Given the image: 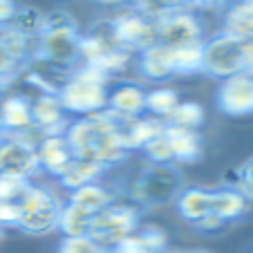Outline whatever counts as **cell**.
<instances>
[{
	"label": "cell",
	"mask_w": 253,
	"mask_h": 253,
	"mask_svg": "<svg viewBox=\"0 0 253 253\" xmlns=\"http://www.w3.org/2000/svg\"><path fill=\"white\" fill-rule=\"evenodd\" d=\"M9 29L16 32L18 36L36 41L43 32V14L36 7H18L9 23Z\"/></svg>",
	"instance_id": "484cf974"
},
{
	"label": "cell",
	"mask_w": 253,
	"mask_h": 253,
	"mask_svg": "<svg viewBox=\"0 0 253 253\" xmlns=\"http://www.w3.org/2000/svg\"><path fill=\"white\" fill-rule=\"evenodd\" d=\"M157 43L168 45V47L204 43V27L195 9L184 7V9L162 16L157 20Z\"/></svg>",
	"instance_id": "30bf717a"
},
{
	"label": "cell",
	"mask_w": 253,
	"mask_h": 253,
	"mask_svg": "<svg viewBox=\"0 0 253 253\" xmlns=\"http://www.w3.org/2000/svg\"><path fill=\"white\" fill-rule=\"evenodd\" d=\"M32 101V119H34V128L41 137L45 134H63L70 124V117L63 110L61 101L56 94L52 92H39L36 99Z\"/></svg>",
	"instance_id": "7c38bea8"
},
{
	"label": "cell",
	"mask_w": 253,
	"mask_h": 253,
	"mask_svg": "<svg viewBox=\"0 0 253 253\" xmlns=\"http://www.w3.org/2000/svg\"><path fill=\"white\" fill-rule=\"evenodd\" d=\"M79 41L81 34L77 27H61V29H45L36 39V52L34 58L43 61L54 70H74L79 56Z\"/></svg>",
	"instance_id": "ba28073f"
},
{
	"label": "cell",
	"mask_w": 253,
	"mask_h": 253,
	"mask_svg": "<svg viewBox=\"0 0 253 253\" xmlns=\"http://www.w3.org/2000/svg\"><path fill=\"white\" fill-rule=\"evenodd\" d=\"M238 172H240L238 191L242 193L249 202H253V157H249L247 162L238 168Z\"/></svg>",
	"instance_id": "d6a6232c"
},
{
	"label": "cell",
	"mask_w": 253,
	"mask_h": 253,
	"mask_svg": "<svg viewBox=\"0 0 253 253\" xmlns=\"http://www.w3.org/2000/svg\"><path fill=\"white\" fill-rule=\"evenodd\" d=\"M164 128H166V124L150 115H141L134 117V119H119V134L121 141H124V148L128 153L143 150V146L153 141L157 134H162Z\"/></svg>",
	"instance_id": "2e32d148"
},
{
	"label": "cell",
	"mask_w": 253,
	"mask_h": 253,
	"mask_svg": "<svg viewBox=\"0 0 253 253\" xmlns=\"http://www.w3.org/2000/svg\"><path fill=\"white\" fill-rule=\"evenodd\" d=\"M16 9H18L16 0H0V27H5V25L11 23Z\"/></svg>",
	"instance_id": "8d00e7d4"
},
{
	"label": "cell",
	"mask_w": 253,
	"mask_h": 253,
	"mask_svg": "<svg viewBox=\"0 0 253 253\" xmlns=\"http://www.w3.org/2000/svg\"><path fill=\"white\" fill-rule=\"evenodd\" d=\"M242 39L229 32H217L202 43V72L213 79H229L244 72Z\"/></svg>",
	"instance_id": "8992f818"
},
{
	"label": "cell",
	"mask_w": 253,
	"mask_h": 253,
	"mask_svg": "<svg viewBox=\"0 0 253 253\" xmlns=\"http://www.w3.org/2000/svg\"><path fill=\"white\" fill-rule=\"evenodd\" d=\"M139 220H141V211L134 204L115 202L101 213L92 215L87 235L112 253L124 240H128L132 233H137Z\"/></svg>",
	"instance_id": "5b68a950"
},
{
	"label": "cell",
	"mask_w": 253,
	"mask_h": 253,
	"mask_svg": "<svg viewBox=\"0 0 253 253\" xmlns=\"http://www.w3.org/2000/svg\"><path fill=\"white\" fill-rule=\"evenodd\" d=\"M103 172H105V168L99 166V164L74 157V162L70 164V168H67V170L58 177V184H61V186L70 193V191H77V188L85 186V184L99 182Z\"/></svg>",
	"instance_id": "603a6c76"
},
{
	"label": "cell",
	"mask_w": 253,
	"mask_h": 253,
	"mask_svg": "<svg viewBox=\"0 0 253 253\" xmlns=\"http://www.w3.org/2000/svg\"><path fill=\"white\" fill-rule=\"evenodd\" d=\"M65 202H70V204L87 211L90 215H96V213H101L103 209H108L110 204H115L117 195H115V191L108 188L105 184L92 182V184H85V186L77 188V191H70Z\"/></svg>",
	"instance_id": "d6986e66"
},
{
	"label": "cell",
	"mask_w": 253,
	"mask_h": 253,
	"mask_svg": "<svg viewBox=\"0 0 253 253\" xmlns=\"http://www.w3.org/2000/svg\"><path fill=\"white\" fill-rule=\"evenodd\" d=\"M231 224H226L224 220H220L217 215H213V213H209L204 217V220H200L195 224V229L200 231V233H204V235H220V233H224L226 229H229Z\"/></svg>",
	"instance_id": "d590c367"
},
{
	"label": "cell",
	"mask_w": 253,
	"mask_h": 253,
	"mask_svg": "<svg viewBox=\"0 0 253 253\" xmlns=\"http://www.w3.org/2000/svg\"><path fill=\"white\" fill-rule=\"evenodd\" d=\"M108 27H110L112 41L134 56L157 43V20L137 11L134 7L108 20Z\"/></svg>",
	"instance_id": "52a82bcc"
},
{
	"label": "cell",
	"mask_w": 253,
	"mask_h": 253,
	"mask_svg": "<svg viewBox=\"0 0 253 253\" xmlns=\"http://www.w3.org/2000/svg\"><path fill=\"white\" fill-rule=\"evenodd\" d=\"M164 132H166V139H168V143H170L175 166L177 164H193L200 159L202 139H200V134H197V130H182V128L166 126Z\"/></svg>",
	"instance_id": "ffe728a7"
},
{
	"label": "cell",
	"mask_w": 253,
	"mask_h": 253,
	"mask_svg": "<svg viewBox=\"0 0 253 253\" xmlns=\"http://www.w3.org/2000/svg\"><path fill=\"white\" fill-rule=\"evenodd\" d=\"M137 238L148 253H164V249H166V233L157 226H146V229L139 226Z\"/></svg>",
	"instance_id": "1f68e13d"
},
{
	"label": "cell",
	"mask_w": 253,
	"mask_h": 253,
	"mask_svg": "<svg viewBox=\"0 0 253 253\" xmlns=\"http://www.w3.org/2000/svg\"><path fill=\"white\" fill-rule=\"evenodd\" d=\"M130 2H132V0H130Z\"/></svg>",
	"instance_id": "7bdbcfd3"
},
{
	"label": "cell",
	"mask_w": 253,
	"mask_h": 253,
	"mask_svg": "<svg viewBox=\"0 0 253 253\" xmlns=\"http://www.w3.org/2000/svg\"><path fill=\"white\" fill-rule=\"evenodd\" d=\"M36 134H0V172L32 182L41 172L36 157Z\"/></svg>",
	"instance_id": "9c48e42d"
},
{
	"label": "cell",
	"mask_w": 253,
	"mask_h": 253,
	"mask_svg": "<svg viewBox=\"0 0 253 253\" xmlns=\"http://www.w3.org/2000/svg\"><path fill=\"white\" fill-rule=\"evenodd\" d=\"M179 94L177 90L168 85H159V87H153V90L146 92V112L150 117H157V119L166 121L168 117L172 115L177 105H179Z\"/></svg>",
	"instance_id": "d4e9b609"
},
{
	"label": "cell",
	"mask_w": 253,
	"mask_h": 253,
	"mask_svg": "<svg viewBox=\"0 0 253 253\" xmlns=\"http://www.w3.org/2000/svg\"><path fill=\"white\" fill-rule=\"evenodd\" d=\"M0 130L2 134H36L32 119V101L27 96L9 94L0 101Z\"/></svg>",
	"instance_id": "9a60e30c"
},
{
	"label": "cell",
	"mask_w": 253,
	"mask_h": 253,
	"mask_svg": "<svg viewBox=\"0 0 253 253\" xmlns=\"http://www.w3.org/2000/svg\"><path fill=\"white\" fill-rule=\"evenodd\" d=\"M115 119H134L146 115V90L139 83L121 81L108 92V108Z\"/></svg>",
	"instance_id": "5bb4252c"
},
{
	"label": "cell",
	"mask_w": 253,
	"mask_h": 253,
	"mask_svg": "<svg viewBox=\"0 0 253 253\" xmlns=\"http://www.w3.org/2000/svg\"><path fill=\"white\" fill-rule=\"evenodd\" d=\"M63 134L70 141L74 157L94 162L105 170L128 157L119 134V119H115L108 110L70 119Z\"/></svg>",
	"instance_id": "6da1fadb"
},
{
	"label": "cell",
	"mask_w": 253,
	"mask_h": 253,
	"mask_svg": "<svg viewBox=\"0 0 253 253\" xmlns=\"http://www.w3.org/2000/svg\"><path fill=\"white\" fill-rule=\"evenodd\" d=\"M240 253H253V242H251V244H247V247H244Z\"/></svg>",
	"instance_id": "60d3db41"
},
{
	"label": "cell",
	"mask_w": 253,
	"mask_h": 253,
	"mask_svg": "<svg viewBox=\"0 0 253 253\" xmlns=\"http://www.w3.org/2000/svg\"><path fill=\"white\" fill-rule=\"evenodd\" d=\"M224 186L226 188H238V182H240V172H238V168H229V170L224 172Z\"/></svg>",
	"instance_id": "f35d334b"
},
{
	"label": "cell",
	"mask_w": 253,
	"mask_h": 253,
	"mask_svg": "<svg viewBox=\"0 0 253 253\" xmlns=\"http://www.w3.org/2000/svg\"><path fill=\"white\" fill-rule=\"evenodd\" d=\"M56 253H110L90 235H79V238H63Z\"/></svg>",
	"instance_id": "f546056e"
},
{
	"label": "cell",
	"mask_w": 253,
	"mask_h": 253,
	"mask_svg": "<svg viewBox=\"0 0 253 253\" xmlns=\"http://www.w3.org/2000/svg\"><path fill=\"white\" fill-rule=\"evenodd\" d=\"M164 124L182 130H197L204 124V108L195 101H179V105L172 110V115Z\"/></svg>",
	"instance_id": "4316f807"
},
{
	"label": "cell",
	"mask_w": 253,
	"mask_h": 253,
	"mask_svg": "<svg viewBox=\"0 0 253 253\" xmlns=\"http://www.w3.org/2000/svg\"><path fill=\"white\" fill-rule=\"evenodd\" d=\"M215 103L229 117L253 115V74L240 72L229 79H222L217 85Z\"/></svg>",
	"instance_id": "8fae6325"
},
{
	"label": "cell",
	"mask_w": 253,
	"mask_h": 253,
	"mask_svg": "<svg viewBox=\"0 0 253 253\" xmlns=\"http://www.w3.org/2000/svg\"><path fill=\"white\" fill-rule=\"evenodd\" d=\"M99 2H105V5H121V2H130V0H99Z\"/></svg>",
	"instance_id": "ab89813d"
},
{
	"label": "cell",
	"mask_w": 253,
	"mask_h": 253,
	"mask_svg": "<svg viewBox=\"0 0 253 253\" xmlns=\"http://www.w3.org/2000/svg\"><path fill=\"white\" fill-rule=\"evenodd\" d=\"M29 186H32V182L25 177L0 172V202H20Z\"/></svg>",
	"instance_id": "f1b7e54d"
},
{
	"label": "cell",
	"mask_w": 253,
	"mask_h": 253,
	"mask_svg": "<svg viewBox=\"0 0 253 253\" xmlns=\"http://www.w3.org/2000/svg\"><path fill=\"white\" fill-rule=\"evenodd\" d=\"M18 220H20V206L18 202H0V226H14L18 229Z\"/></svg>",
	"instance_id": "e575fe53"
},
{
	"label": "cell",
	"mask_w": 253,
	"mask_h": 253,
	"mask_svg": "<svg viewBox=\"0 0 253 253\" xmlns=\"http://www.w3.org/2000/svg\"><path fill=\"white\" fill-rule=\"evenodd\" d=\"M182 170L175 164H148L143 166L130 188V204L141 209H157L177 200L184 191Z\"/></svg>",
	"instance_id": "3957f363"
},
{
	"label": "cell",
	"mask_w": 253,
	"mask_h": 253,
	"mask_svg": "<svg viewBox=\"0 0 253 253\" xmlns=\"http://www.w3.org/2000/svg\"><path fill=\"white\" fill-rule=\"evenodd\" d=\"M20 206L18 229L29 235H47L58 231V217H61L63 200L52 186L34 184L27 188Z\"/></svg>",
	"instance_id": "277c9868"
},
{
	"label": "cell",
	"mask_w": 253,
	"mask_h": 253,
	"mask_svg": "<svg viewBox=\"0 0 253 253\" xmlns=\"http://www.w3.org/2000/svg\"><path fill=\"white\" fill-rule=\"evenodd\" d=\"M2 235H5V229H2V226H0V240H2Z\"/></svg>",
	"instance_id": "b9f144b4"
},
{
	"label": "cell",
	"mask_w": 253,
	"mask_h": 253,
	"mask_svg": "<svg viewBox=\"0 0 253 253\" xmlns=\"http://www.w3.org/2000/svg\"><path fill=\"white\" fill-rule=\"evenodd\" d=\"M242 54H244V72L253 74V39H247L242 43Z\"/></svg>",
	"instance_id": "74e56055"
},
{
	"label": "cell",
	"mask_w": 253,
	"mask_h": 253,
	"mask_svg": "<svg viewBox=\"0 0 253 253\" xmlns=\"http://www.w3.org/2000/svg\"><path fill=\"white\" fill-rule=\"evenodd\" d=\"M92 215L87 211L79 209V206L63 202L61 217H58V231L63 233V238H79V235H87L90 231Z\"/></svg>",
	"instance_id": "cb8c5ba5"
},
{
	"label": "cell",
	"mask_w": 253,
	"mask_h": 253,
	"mask_svg": "<svg viewBox=\"0 0 253 253\" xmlns=\"http://www.w3.org/2000/svg\"><path fill=\"white\" fill-rule=\"evenodd\" d=\"M36 157L41 172H47L58 179L74 162V150L65 134H45L36 141Z\"/></svg>",
	"instance_id": "4fadbf2b"
},
{
	"label": "cell",
	"mask_w": 253,
	"mask_h": 253,
	"mask_svg": "<svg viewBox=\"0 0 253 253\" xmlns=\"http://www.w3.org/2000/svg\"><path fill=\"white\" fill-rule=\"evenodd\" d=\"M108 92H110V79L103 72L90 65H79L67 74L56 96L67 117L77 119L103 112L108 108Z\"/></svg>",
	"instance_id": "7a4b0ae2"
},
{
	"label": "cell",
	"mask_w": 253,
	"mask_h": 253,
	"mask_svg": "<svg viewBox=\"0 0 253 253\" xmlns=\"http://www.w3.org/2000/svg\"><path fill=\"white\" fill-rule=\"evenodd\" d=\"M143 155L148 157V164H175L172 162V150L166 139V132L157 134L153 141L143 146Z\"/></svg>",
	"instance_id": "4dcf8cb0"
},
{
	"label": "cell",
	"mask_w": 253,
	"mask_h": 253,
	"mask_svg": "<svg viewBox=\"0 0 253 253\" xmlns=\"http://www.w3.org/2000/svg\"><path fill=\"white\" fill-rule=\"evenodd\" d=\"M172 67H175V77H188L202 72V43L172 47Z\"/></svg>",
	"instance_id": "83f0119b"
},
{
	"label": "cell",
	"mask_w": 253,
	"mask_h": 253,
	"mask_svg": "<svg viewBox=\"0 0 253 253\" xmlns=\"http://www.w3.org/2000/svg\"><path fill=\"white\" fill-rule=\"evenodd\" d=\"M251 206L253 202H249L238 188H211V213L224 220L226 224H233L240 217H244Z\"/></svg>",
	"instance_id": "ac0fdd59"
},
{
	"label": "cell",
	"mask_w": 253,
	"mask_h": 253,
	"mask_svg": "<svg viewBox=\"0 0 253 253\" xmlns=\"http://www.w3.org/2000/svg\"><path fill=\"white\" fill-rule=\"evenodd\" d=\"M61 27H77L74 18L67 11L56 9V11H49V14H43V32L45 29H61Z\"/></svg>",
	"instance_id": "836d02e7"
},
{
	"label": "cell",
	"mask_w": 253,
	"mask_h": 253,
	"mask_svg": "<svg viewBox=\"0 0 253 253\" xmlns=\"http://www.w3.org/2000/svg\"><path fill=\"white\" fill-rule=\"evenodd\" d=\"M224 32L238 39H253V0H233L224 11Z\"/></svg>",
	"instance_id": "7402d4cb"
},
{
	"label": "cell",
	"mask_w": 253,
	"mask_h": 253,
	"mask_svg": "<svg viewBox=\"0 0 253 253\" xmlns=\"http://www.w3.org/2000/svg\"><path fill=\"white\" fill-rule=\"evenodd\" d=\"M177 213L182 215V220L195 226L200 220H204L211 213V188H200V186H188L184 188L175 200Z\"/></svg>",
	"instance_id": "44dd1931"
},
{
	"label": "cell",
	"mask_w": 253,
	"mask_h": 253,
	"mask_svg": "<svg viewBox=\"0 0 253 253\" xmlns=\"http://www.w3.org/2000/svg\"><path fill=\"white\" fill-rule=\"evenodd\" d=\"M137 67L141 72V77L148 81L162 83L175 77V67H172V47L162 43L150 45L148 49L137 54Z\"/></svg>",
	"instance_id": "e0dca14e"
}]
</instances>
